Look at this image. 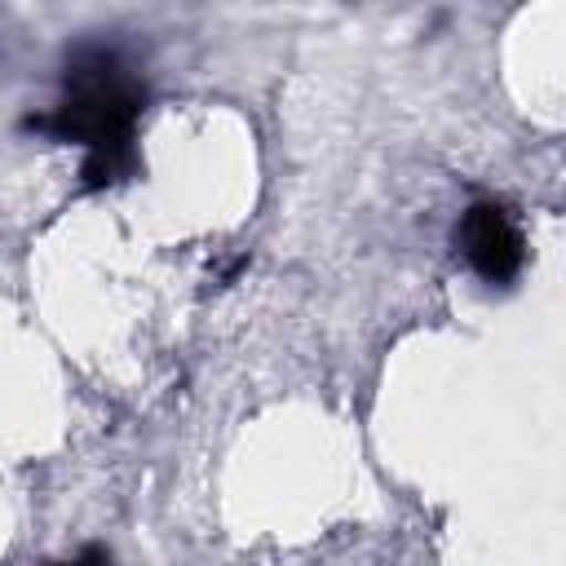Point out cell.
I'll use <instances>...</instances> for the list:
<instances>
[{"mask_svg":"<svg viewBox=\"0 0 566 566\" xmlns=\"http://www.w3.org/2000/svg\"><path fill=\"white\" fill-rule=\"evenodd\" d=\"M146 111V84L137 66L102 40H84L66 53L62 66V97L27 115V133H44L62 146H80L84 190H111L142 172L137 124Z\"/></svg>","mask_w":566,"mask_h":566,"instance_id":"6da1fadb","label":"cell"},{"mask_svg":"<svg viewBox=\"0 0 566 566\" xmlns=\"http://www.w3.org/2000/svg\"><path fill=\"white\" fill-rule=\"evenodd\" d=\"M455 248L482 283H513L526 261V239H522L513 212L495 199H478L460 212Z\"/></svg>","mask_w":566,"mask_h":566,"instance_id":"7a4b0ae2","label":"cell"},{"mask_svg":"<svg viewBox=\"0 0 566 566\" xmlns=\"http://www.w3.org/2000/svg\"><path fill=\"white\" fill-rule=\"evenodd\" d=\"M49 566H111V553L97 548V544H88V548H80L75 557H62V562H49Z\"/></svg>","mask_w":566,"mask_h":566,"instance_id":"3957f363","label":"cell"}]
</instances>
